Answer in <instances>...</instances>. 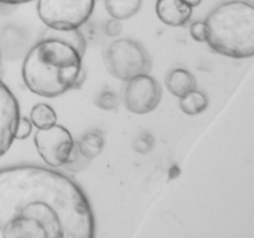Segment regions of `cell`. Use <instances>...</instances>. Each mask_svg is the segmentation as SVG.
<instances>
[{"instance_id":"52a82bcc","label":"cell","mask_w":254,"mask_h":238,"mask_svg":"<svg viewBox=\"0 0 254 238\" xmlns=\"http://www.w3.org/2000/svg\"><path fill=\"white\" fill-rule=\"evenodd\" d=\"M161 88L154 77L139 74L128 79L124 88L123 101L127 109L135 114H146L159 106Z\"/></svg>"},{"instance_id":"d6986e66","label":"cell","mask_w":254,"mask_h":238,"mask_svg":"<svg viewBox=\"0 0 254 238\" xmlns=\"http://www.w3.org/2000/svg\"><path fill=\"white\" fill-rule=\"evenodd\" d=\"M31 130H32L31 120L27 118H21V117H20L16 125V131H15V139H19V140L26 139L27 136L31 134Z\"/></svg>"},{"instance_id":"8992f818","label":"cell","mask_w":254,"mask_h":238,"mask_svg":"<svg viewBox=\"0 0 254 238\" xmlns=\"http://www.w3.org/2000/svg\"><path fill=\"white\" fill-rule=\"evenodd\" d=\"M34 141L39 155L52 168L66 166L78 160L77 144L68 129L64 125L56 123L49 128L39 129Z\"/></svg>"},{"instance_id":"6da1fadb","label":"cell","mask_w":254,"mask_h":238,"mask_svg":"<svg viewBox=\"0 0 254 238\" xmlns=\"http://www.w3.org/2000/svg\"><path fill=\"white\" fill-rule=\"evenodd\" d=\"M87 196L64 174L37 165L0 170V238H92Z\"/></svg>"},{"instance_id":"7a4b0ae2","label":"cell","mask_w":254,"mask_h":238,"mask_svg":"<svg viewBox=\"0 0 254 238\" xmlns=\"http://www.w3.org/2000/svg\"><path fill=\"white\" fill-rule=\"evenodd\" d=\"M83 57L73 46L55 39L40 40L22 63V78L30 92L54 98L73 88Z\"/></svg>"},{"instance_id":"ffe728a7","label":"cell","mask_w":254,"mask_h":238,"mask_svg":"<svg viewBox=\"0 0 254 238\" xmlns=\"http://www.w3.org/2000/svg\"><path fill=\"white\" fill-rule=\"evenodd\" d=\"M122 30H123V26H122L121 20L112 19L104 26V34L108 35L109 37H117L122 32Z\"/></svg>"},{"instance_id":"7c38bea8","label":"cell","mask_w":254,"mask_h":238,"mask_svg":"<svg viewBox=\"0 0 254 238\" xmlns=\"http://www.w3.org/2000/svg\"><path fill=\"white\" fill-rule=\"evenodd\" d=\"M104 5L113 19L127 20L139 11L141 0H104Z\"/></svg>"},{"instance_id":"44dd1931","label":"cell","mask_w":254,"mask_h":238,"mask_svg":"<svg viewBox=\"0 0 254 238\" xmlns=\"http://www.w3.org/2000/svg\"><path fill=\"white\" fill-rule=\"evenodd\" d=\"M32 0H0L2 4H10V5H16V4H24V2H30Z\"/></svg>"},{"instance_id":"5bb4252c","label":"cell","mask_w":254,"mask_h":238,"mask_svg":"<svg viewBox=\"0 0 254 238\" xmlns=\"http://www.w3.org/2000/svg\"><path fill=\"white\" fill-rule=\"evenodd\" d=\"M208 106V99L202 92L192 89L180 98V107L184 113L189 116H197L202 113Z\"/></svg>"},{"instance_id":"9c48e42d","label":"cell","mask_w":254,"mask_h":238,"mask_svg":"<svg viewBox=\"0 0 254 238\" xmlns=\"http://www.w3.org/2000/svg\"><path fill=\"white\" fill-rule=\"evenodd\" d=\"M155 10L164 24L174 27L186 24L192 15V7L183 0H158Z\"/></svg>"},{"instance_id":"277c9868","label":"cell","mask_w":254,"mask_h":238,"mask_svg":"<svg viewBox=\"0 0 254 238\" xmlns=\"http://www.w3.org/2000/svg\"><path fill=\"white\" fill-rule=\"evenodd\" d=\"M104 63L112 76L128 81L151 69V60L146 50L131 39L114 40L104 52Z\"/></svg>"},{"instance_id":"30bf717a","label":"cell","mask_w":254,"mask_h":238,"mask_svg":"<svg viewBox=\"0 0 254 238\" xmlns=\"http://www.w3.org/2000/svg\"><path fill=\"white\" fill-rule=\"evenodd\" d=\"M196 78L185 68H175L166 77V88L173 96L181 98L192 89H196Z\"/></svg>"},{"instance_id":"ac0fdd59","label":"cell","mask_w":254,"mask_h":238,"mask_svg":"<svg viewBox=\"0 0 254 238\" xmlns=\"http://www.w3.org/2000/svg\"><path fill=\"white\" fill-rule=\"evenodd\" d=\"M191 36H192L193 40L198 42H205L207 40L208 36V30L207 25H206L205 21H196L191 25Z\"/></svg>"},{"instance_id":"ba28073f","label":"cell","mask_w":254,"mask_h":238,"mask_svg":"<svg viewBox=\"0 0 254 238\" xmlns=\"http://www.w3.org/2000/svg\"><path fill=\"white\" fill-rule=\"evenodd\" d=\"M19 118L20 108L16 97L0 79V156L14 143Z\"/></svg>"},{"instance_id":"8fae6325","label":"cell","mask_w":254,"mask_h":238,"mask_svg":"<svg viewBox=\"0 0 254 238\" xmlns=\"http://www.w3.org/2000/svg\"><path fill=\"white\" fill-rule=\"evenodd\" d=\"M44 39H55L66 42V44L73 46L74 49H76V51L78 52L82 57L84 56V52H86V39H84L83 34H82L78 29L56 30L51 29V27H47V29L44 30L42 34L40 35V40Z\"/></svg>"},{"instance_id":"7402d4cb","label":"cell","mask_w":254,"mask_h":238,"mask_svg":"<svg viewBox=\"0 0 254 238\" xmlns=\"http://www.w3.org/2000/svg\"><path fill=\"white\" fill-rule=\"evenodd\" d=\"M184 2H186V4L188 5H190L191 7H196V6H198V5L201 4V2H202V0H183Z\"/></svg>"},{"instance_id":"2e32d148","label":"cell","mask_w":254,"mask_h":238,"mask_svg":"<svg viewBox=\"0 0 254 238\" xmlns=\"http://www.w3.org/2000/svg\"><path fill=\"white\" fill-rule=\"evenodd\" d=\"M96 104L99 108L106 109V111H112V109H116L118 107L119 98L114 92L103 91L97 96Z\"/></svg>"},{"instance_id":"e0dca14e","label":"cell","mask_w":254,"mask_h":238,"mask_svg":"<svg viewBox=\"0 0 254 238\" xmlns=\"http://www.w3.org/2000/svg\"><path fill=\"white\" fill-rule=\"evenodd\" d=\"M154 146V139L151 136V134L149 133H143L135 139L134 141V149L139 153H148L153 149Z\"/></svg>"},{"instance_id":"3957f363","label":"cell","mask_w":254,"mask_h":238,"mask_svg":"<svg viewBox=\"0 0 254 238\" xmlns=\"http://www.w3.org/2000/svg\"><path fill=\"white\" fill-rule=\"evenodd\" d=\"M206 42L213 51L232 57L250 59L254 55V6L245 0L223 2L206 19Z\"/></svg>"},{"instance_id":"4fadbf2b","label":"cell","mask_w":254,"mask_h":238,"mask_svg":"<svg viewBox=\"0 0 254 238\" xmlns=\"http://www.w3.org/2000/svg\"><path fill=\"white\" fill-rule=\"evenodd\" d=\"M77 144L79 154L86 159H93L102 153L104 146V139L97 131H88L83 134Z\"/></svg>"},{"instance_id":"9a60e30c","label":"cell","mask_w":254,"mask_h":238,"mask_svg":"<svg viewBox=\"0 0 254 238\" xmlns=\"http://www.w3.org/2000/svg\"><path fill=\"white\" fill-rule=\"evenodd\" d=\"M30 120H31L32 125L36 126L37 129L49 128L57 123V114L49 104L39 103L32 108Z\"/></svg>"},{"instance_id":"5b68a950","label":"cell","mask_w":254,"mask_h":238,"mask_svg":"<svg viewBox=\"0 0 254 238\" xmlns=\"http://www.w3.org/2000/svg\"><path fill=\"white\" fill-rule=\"evenodd\" d=\"M96 0H39L37 14L47 27L79 29L94 9Z\"/></svg>"},{"instance_id":"603a6c76","label":"cell","mask_w":254,"mask_h":238,"mask_svg":"<svg viewBox=\"0 0 254 238\" xmlns=\"http://www.w3.org/2000/svg\"><path fill=\"white\" fill-rule=\"evenodd\" d=\"M0 64H1V55H0Z\"/></svg>"}]
</instances>
